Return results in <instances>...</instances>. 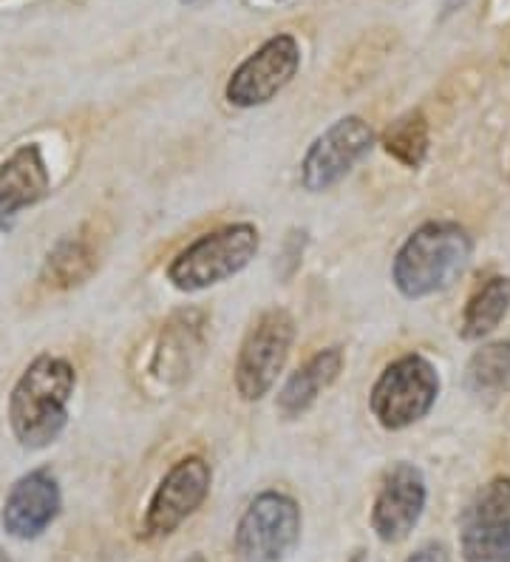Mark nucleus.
<instances>
[{
    "label": "nucleus",
    "instance_id": "obj_1",
    "mask_svg": "<svg viewBox=\"0 0 510 562\" xmlns=\"http://www.w3.org/2000/svg\"><path fill=\"white\" fill-rule=\"evenodd\" d=\"M77 372L66 358L37 356L9 395V424L23 449H46L68 424Z\"/></svg>",
    "mask_w": 510,
    "mask_h": 562
},
{
    "label": "nucleus",
    "instance_id": "obj_2",
    "mask_svg": "<svg viewBox=\"0 0 510 562\" xmlns=\"http://www.w3.org/2000/svg\"><path fill=\"white\" fill-rule=\"evenodd\" d=\"M471 254H474V241L463 225L426 222L397 250L392 265L395 288L406 299L442 293L465 273Z\"/></svg>",
    "mask_w": 510,
    "mask_h": 562
},
{
    "label": "nucleus",
    "instance_id": "obj_3",
    "mask_svg": "<svg viewBox=\"0 0 510 562\" xmlns=\"http://www.w3.org/2000/svg\"><path fill=\"white\" fill-rule=\"evenodd\" d=\"M259 245V231L250 222L218 227L213 234L199 236L173 256L168 265L170 284L182 293H199L213 284H222L256 259Z\"/></svg>",
    "mask_w": 510,
    "mask_h": 562
},
{
    "label": "nucleus",
    "instance_id": "obj_4",
    "mask_svg": "<svg viewBox=\"0 0 510 562\" xmlns=\"http://www.w3.org/2000/svg\"><path fill=\"white\" fill-rule=\"evenodd\" d=\"M440 395V375L429 358L408 352L381 372L372 386V415L383 429H406L431 412Z\"/></svg>",
    "mask_w": 510,
    "mask_h": 562
},
{
    "label": "nucleus",
    "instance_id": "obj_5",
    "mask_svg": "<svg viewBox=\"0 0 510 562\" xmlns=\"http://www.w3.org/2000/svg\"><path fill=\"white\" fill-rule=\"evenodd\" d=\"M295 341L293 316L272 307L256 318L236 358V390L245 401H261L275 386Z\"/></svg>",
    "mask_w": 510,
    "mask_h": 562
},
{
    "label": "nucleus",
    "instance_id": "obj_6",
    "mask_svg": "<svg viewBox=\"0 0 510 562\" xmlns=\"http://www.w3.org/2000/svg\"><path fill=\"white\" fill-rule=\"evenodd\" d=\"M301 540V508L284 492H261L236 528L238 562H281Z\"/></svg>",
    "mask_w": 510,
    "mask_h": 562
},
{
    "label": "nucleus",
    "instance_id": "obj_7",
    "mask_svg": "<svg viewBox=\"0 0 510 562\" xmlns=\"http://www.w3.org/2000/svg\"><path fill=\"white\" fill-rule=\"evenodd\" d=\"M301 69V48L293 35H275L261 43L227 80V103L256 109L284 91Z\"/></svg>",
    "mask_w": 510,
    "mask_h": 562
},
{
    "label": "nucleus",
    "instance_id": "obj_8",
    "mask_svg": "<svg viewBox=\"0 0 510 562\" xmlns=\"http://www.w3.org/2000/svg\"><path fill=\"white\" fill-rule=\"evenodd\" d=\"M372 145L374 131L366 120H338L309 145V151L301 162V186L309 193L329 191L372 151Z\"/></svg>",
    "mask_w": 510,
    "mask_h": 562
},
{
    "label": "nucleus",
    "instance_id": "obj_9",
    "mask_svg": "<svg viewBox=\"0 0 510 562\" xmlns=\"http://www.w3.org/2000/svg\"><path fill=\"white\" fill-rule=\"evenodd\" d=\"M460 540L465 562H510V477H494L474 494Z\"/></svg>",
    "mask_w": 510,
    "mask_h": 562
},
{
    "label": "nucleus",
    "instance_id": "obj_10",
    "mask_svg": "<svg viewBox=\"0 0 510 562\" xmlns=\"http://www.w3.org/2000/svg\"><path fill=\"white\" fill-rule=\"evenodd\" d=\"M211 481V463L199 458V454H191V458H182L179 463H173V469L165 474L162 483L154 492V497H150L148 515H145V535H173L207 501Z\"/></svg>",
    "mask_w": 510,
    "mask_h": 562
},
{
    "label": "nucleus",
    "instance_id": "obj_11",
    "mask_svg": "<svg viewBox=\"0 0 510 562\" xmlns=\"http://www.w3.org/2000/svg\"><path fill=\"white\" fill-rule=\"evenodd\" d=\"M426 481L411 463H397L383 477V486L374 497L372 528L383 542H403L420 522L426 508Z\"/></svg>",
    "mask_w": 510,
    "mask_h": 562
},
{
    "label": "nucleus",
    "instance_id": "obj_12",
    "mask_svg": "<svg viewBox=\"0 0 510 562\" xmlns=\"http://www.w3.org/2000/svg\"><path fill=\"white\" fill-rule=\"evenodd\" d=\"M60 506V483L52 469H34L9 488L0 522L14 540H34L57 520Z\"/></svg>",
    "mask_w": 510,
    "mask_h": 562
},
{
    "label": "nucleus",
    "instance_id": "obj_13",
    "mask_svg": "<svg viewBox=\"0 0 510 562\" xmlns=\"http://www.w3.org/2000/svg\"><path fill=\"white\" fill-rule=\"evenodd\" d=\"M52 191L46 159L41 145H21L12 157L0 162V231H12L21 211L43 202Z\"/></svg>",
    "mask_w": 510,
    "mask_h": 562
},
{
    "label": "nucleus",
    "instance_id": "obj_14",
    "mask_svg": "<svg viewBox=\"0 0 510 562\" xmlns=\"http://www.w3.org/2000/svg\"><path fill=\"white\" fill-rule=\"evenodd\" d=\"M100 268V239L89 227H80L77 234H68L52 247L43 265V281L48 288L68 290L89 281Z\"/></svg>",
    "mask_w": 510,
    "mask_h": 562
},
{
    "label": "nucleus",
    "instance_id": "obj_15",
    "mask_svg": "<svg viewBox=\"0 0 510 562\" xmlns=\"http://www.w3.org/2000/svg\"><path fill=\"white\" fill-rule=\"evenodd\" d=\"M343 370V350L340 347H329L313 356L301 367L298 372L290 375L284 390L279 392V412L284 418H298L309 406L318 401V395L327 386L335 384V378Z\"/></svg>",
    "mask_w": 510,
    "mask_h": 562
},
{
    "label": "nucleus",
    "instance_id": "obj_16",
    "mask_svg": "<svg viewBox=\"0 0 510 562\" xmlns=\"http://www.w3.org/2000/svg\"><path fill=\"white\" fill-rule=\"evenodd\" d=\"M193 313L177 316L162 329V344L154 356V375L159 381H182L191 375L193 363L202 356V327L191 322Z\"/></svg>",
    "mask_w": 510,
    "mask_h": 562
},
{
    "label": "nucleus",
    "instance_id": "obj_17",
    "mask_svg": "<svg viewBox=\"0 0 510 562\" xmlns=\"http://www.w3.org/2000/svg\"><path fill=\"white\" fill-rule=\"evenodd\" d=\"M510 310V279L508 276H494L490 281H485L483 288L476 290L474 295L465 304L463 313V333L465 341H479L488 333L502 324V318L508 316Z\"/></svg>",
    "mask_w": 510,
    "mask_h": 562
},
{
    "label": "nucleus",
    "instance_id": "obj_18",
    "mask_svg": "<svg viewBox=\"0 0 510 562\" xmlns=\"http://www.w3.org/2000/svg\"><path fill=\"white\" fill-rule=\"evenodd\" d=\"M465 386L479 398H497L510 390V341L485 344L465 367Z\"/></svg>",
    "mask_w": 510,
    "mask_h": 562
},
{
    "label": "nucleus",
    "instance_id": "obj_19",
    "mask_svg": "<svg viewBox=\"0 0 510 562\" xmlns=\"http://www.w3.org/2000/svg\"><path fill=\"white\" fill-rule=\"evenodd\" d=\"M383 148L406 168H420L429 154V120L422 111H408L388 125L383 134Z\"/></svg>",
    "mask_w": 510,
    "mask_h": 562
},
{
    "label": "nucleus",
    "instance_id": "obj_20",
    "mask_svg": "<svg viewBox=\"0 0 510 562\" xmlns=\"http://www.w3.org/2000/svg\"><path fill=\"white\" fill-rule=\"evenodd\" d=\"M406 562H451V557L445 546H426V549L415 551Z\"/></svg>",
    "mask_w": 510,
    "mask_h": 562
},
{
    "label": "nucleus",
    "instance_id": "obj_21",
    "mask_svg": "<svg viewBox=\"0 0 510 562\" xmlns=\"http://www.w3.org/2000/svg\"><path fill=\"white\" fill-rule=\"evenodd\" d=\"M352 562H369V557L366 554H354Z\"/></svg>",
    "mask_w": 510,
    "mask_h": 562
},
{
    "label": "nucleus",
    "instance_id": "obj_22",
    "mask_svg": "<svg viewBox=\"0 0 510 562\" xmlns=\"http://www.w3.org/2000/svg\"><path fill=\"white\" fill-rule=\"evenodd\" d=\"M182 3H188V7H196V3H204V0H182Z\"/></svg>",
    "mask_w": 510,
    "mask_h": 562
},
{
    "label": "nucleus",
    "instance_id": "obj_23",
    "mask_svg": "<svg viewBox=\"0 0 510 562\" xmlns=\"http://www.w3.org/2000/svg\"><path fill=\"white\" fill-rule=\"evenodd\" d=\"M188 562H207V560H204L202 554H196V557H193V560H188Z\"/></svg>",
    "mask_w": 510,
    "mask_h": 562
},
{
    "label": "nucleus",
    "instance_id": "obj_24",
    "mask_svg": "<svg viewBox=\"0 0 510 562\" xmlns=\"http://www.w3.org/2000/svg\"><path fill=\"white\" fill-rule=\"evenodd\" d=\"M0 562H12L7 554H3V549H0Z\"/></svg>",
    "mask_w": 510,
    "mask_h": 562
}]
</instances>
